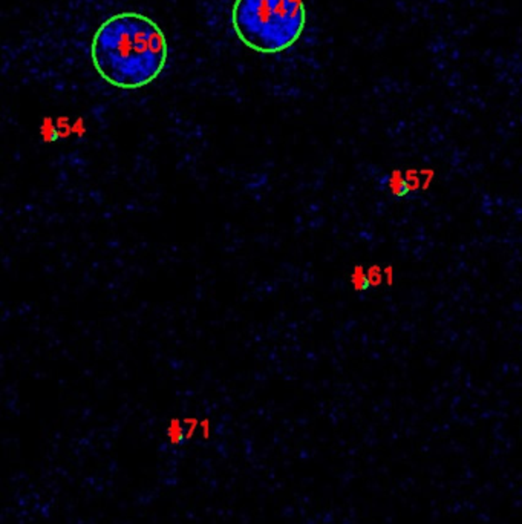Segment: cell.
Here are the masks:
<instances>
[{
  "mask_svg": "<svg viewBox=\"0 0 522 524\" xmlns=\"http://www.w3.org/2000/svg\"><path fill=\"white\" fill-rule=\"evenodd\" d=\"M169 58L167 37L150 17L126 11L98 26L91 60L101 79L120 89H140L161 75Z\"/></svg>",
  "mask_w": 522,
  "mask_h": 524,
  "instance_id": "6da1fadb",
  "label": "cell"
},
{
  "mask_svg": "<svg viewBox=\"0 0 522 524\" xmlns=\"http://www.w3.org/2000/svg\"><path fill=\"white\" fill-rule=\"evenodd\" d=\"M306 23L303 0H235L231 25L251 51L279 54L301 38Z\"/></svg>",
  "mask_w": 522,
  "mask_h": 524,
  "instance_id": "7a4b0ae2",
  "label": "cell"
}]
</instances>
